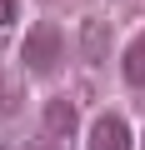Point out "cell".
Instances as JSON below:
<instances>
[{
    "label": "cell",
    "mask_w": 145,
    "mask_h": 150,
    "mask_svg": "<svg viewBox=\"0 0 145 150\" xmlns=\"http://www.w3.org/2000/svg\"><path fill=\"white\" fill-rule=\"evenodd\" d=\"M20 60L30 75H55L65 60V30L55 20H35V30L20 40Z\"/></svg>",
    "instance_id": "obj_1"
},
{
    "label": "cell",
    "mask_w": 145,
    "mask_h": 150,
    "mask_svg": "<svg viewBox=\"0 0 145 150\" xmlns=\"http://www.w3.org/2000/svg\"><path fill=\"white\" fill-rule=\"evenodd\" d=\"M90 150H135V135H130L125 115H115V110L95 115V125H90Z\"/></svg>",
    "instance_id": "obj_2"
},
{
    "label": "cell",
    "mask_w": 145,
    "mask_h": 150,
    "mask_svg": "<svg viewBox=\"0 0 145 150\" xmlns=\"http://www.w3.org/2000/svg\"><path fill=\"white\" fill-rule=\"evenodd\" d=\"M75 130H80L75 100H70V95H50L45 100V135L50 140H75Z\"/></svg>",
    "instance_id": "obj_3"
},
{
    "label": "cell",
    "mask_w": 145,
    "mask_h": 150,
    "mask_svg": "<svg viewBox=\"0 0 145 150\" xmlns=\"http://www.w3.org/2000/svg\"><path fill=\"white\" fill-rule=\"evenodd\" d=\"M110 45H115V30H110V20H85L80 25V60L85 65H105L110 60Z\"/></svg>",
    "instance_id": "obj_4"
},
{
    "label": "cell",
    "mask_w": 145,
    "mask_h": 150,
    "mask_svg": "<svg viewBox=\"0 0 145 150\" xmlns=\"http://www.w3.org/2000/svg\"><path fill=\"white\" fill-rule=\"evenodd\" d=\"M120 75H125L135 90H145V30L125 45V55H120Z\"/></svg>",
    "instance_id": "obj_5"
},
{
    "label": "cell",
    "mask_w": 145,
    "mask_h": 150,
    "mask_svg": "<svg viewBox=\"0 0 145 150\" xmlns=\"http://www.w3.org/2000/svg\"><path fill=\"white\" fill-rule=\"evenodd\" d=\"M15 25V0H0V30Z\"/></svg>",
    "instance_id": "obj_6"
},
{
    "label": "cell",
    "mask_w": 145,
    "mask_h": 150,
    "mask_svg": "<svg viewBox=\"0 0 145 150\" xmlns=\"http://www.w3.org/2000/svg\"><path fill=\"white\" fill-rule=\"evenodd\" d=\"M0 105L10 110V80H5V65H0Z\"/></svg>",
    "instance_id": "obj_7"
},
{
    "label": "cell",
    "mask_w": 145,
    "mask_h": 150,
    "mask_svg": "<svg viewBox=\"0 0 145 150\" xmlns=\"http://www.w3.org/2000/svg\"><path fill=\"white\" fill-rule=\"evenodd\" d=\"M50 5H60V0H50ZM65 5H70V0H65Z\"/></svg>",
    "instance_id": "obj_8"
},
{
    "label": "cell",
    "mask_w": 145,
    "mask_h": 150,
    "mask_svg": "<svg viewBox=\"0 0 145 150\" xmlns=\"http://www.w3.org/2000/svg\"><path fill=\"white\" fill-rule=\"evenodd\" d=\"M140 150H145V135H140Z\"/></svg>",
    "instance_id": "obj_9"
}]
</instances>
